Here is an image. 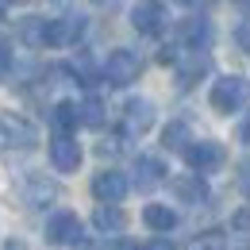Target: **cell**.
Instances as JSON below:
<instances>
[{
	"label": "cell",
	"mask_w": 250,
	"mask_h": 250,
	"mask_svg": "<svg viewBox=\"0 0 250 250\" xmlns=\"http://www.w3.org/2000/svg\"><path fill=\"white\" fill-rule=\"evenodd\" d=\"M46 235L58 247H77L81 243V219L73 216V212H58V216L46 223Z\"/></svg>",
	"instance_id": "obj_10"
},
{
	"label": "cell",
	"mask_w": 250,
	"mask_h": 250,
	"mask_svg": "<svg viewBox=\"0 0 250 250\" xmlns=\"http://www.w3.org/2000/svg\"><path fill=\"white\" fill-rule=\"evenodd\" d=\"M235 185H239V192H243V196H250V158H243V162H239Z\"/></svg>",
	"instance_id": "obj_21"
},
{
	"label": "cell",
	"mask_w": 250,
	"mask_h": 250,
	"mask_svg": "<svg viewBox=\"0 0 250 250\" xmlns=\"http://www.w3.org/2000/svg\"><path fill=\"white\" fill-rule=\"evenodd\" d=\"M181 4H204V0H181Z\"/></svg>",
	"instance_id": "obj_28"
},
{
	"label": "cell",
	"mask_w": 250,
	"mask_h": 250,
	"mask_svg": "<svg viewBox=\"0 0 250 250\" xmlns=\"http://www.w3.org/2000/svg\"><path fill=\"white\" fill-rule=\"evenodd\" d=\"M154 127V104L150 100H127V112H124V135L135 139V135H146Z\"/></svg>",
	"instance_id": "obj_7"
},
{
	"label": "cell",
	"mask_w": 250,
	"mask_h": 250,
	"mask_svg": "<svg viewBox=\"0 0 250 250\" xmlns=\"http://www.w3.org/2000/svg\"><path fill=\"white\" fill-rule=\"evenodd\" d=\"M212 108L223 112V116H231V112H239V108H247L250 104V81L247 77H239V73H227V77H219L216 85H212Z\"/></svg>",
	"instance_id": "obj_1"
},
{
	"label": "cell",
	"mask_w": 250,
	"mask_h": 250,
	"mask_svg": "<svg viewBox=\"0 0 250 250\" xmlns=\"http://www.w3.org/2000/svg\"><path fill=\"white\" fill-rule=\"evenodd\" d=\"M166 181V166L158 162V158H139L135 162V188L139 192H150Z\"/></svg>",
	"instance_id": "obj_12"
},
{
	"label": "cell",
	"mask_w": 250,
	"mask_h": 250,
	"mask_svg": "<svg viewBox=\"0 0 250 250\" xmlns=\"http://www.w3.org/2000/svg\"><path fill=\"white\" fill-rule=\"evenodd\" d=\"M77 108H81V124H85V127H100V124H104V104H100V100L89 96V100L77 104Z\"/></svg>",
	"instance_id": "obj_19"
},
{
	"label": "cell",
	"mask_w": 250,
	"mask_h": 250,
	"mask_svg": "<svg viewBox=\"0 0 250 250\" xmlns=\"http://www.w3.org/2000/svg\"><path fill=\"white\" fill-rule=\"evenodd\" d=\"M108 250H139V243H131V239L120 235V239H112V243H108Z\"/></svg>",
	"instance_id": "obj_25"
},
{
	"label": "cell",
	"mask_w": 250,
	"mask_h": 250,
	"mask_svg": "<svg viewBox=\"0 0 250 250\" xmlns=\"http://www.w3.org/2000/svg\"><path fill=\"white\" fill-rule=\"evenodd\" d=\"M73 73H81V77H85L81 85H96V73H93V65H89V58H81V62H73Z\"/></svg>",
	"instance_id": "obj_23"
},
{
	"label": "cell",
	"mask_w": 250,
	"mask_h": 250,
	"mask_svg": "<svg viewBox=\"0 0 250 250\" xmlns=\"http://www.w3.org/2000/svg\"><path fill=\"white\" fill-rule=\"evenodd\" d=\"M169 188H173V196H177L181 204H204V200H208V185H204V177H200L196 169H192V173H181V177H173Z\"/></svg>",
	"instance_id": "obj_11"
},
{
	"label": "cell",
	"mask_w": 250,
	"mask_h": 250,
	"mask_svg": "<svg viewBox=\"0 0 250 250\" xmlns=\"http://www.w3.org/2000/svg\"><path fill=\"white\" fill-rule=\"evenodd\" d=\"M235 42H239V50L250 54V20H243V23L235 27Z\"/></svg>",
	"instance_id": "obj_22"
},
{
	"label": "cell",
	"mask_w": 250,
	"mask_h": 250,
	"mask_svg": "<svg viewBox=\"0 0 250 250\" xmlns=\"http://www.w3.org/2000/svg\"><path fill=\"white\" fill-rule=\"evenodd\" d=\"M50 162H54L58 173H77V166H81V146H77L65 131H58V135L50 139Z\"/></svg>",
	"instance_id": "obj_5"
},
{
	"label": "cell",
	"mask_w": 250,
	"mask_h": 250,
	"mask_svg": "<svg viewBox=\"0 0 250 250\" xmlns=\"http://www.w3.org/2000/svg\"><path fill=\"white\" fill-rule=\"evenodd\" d=\"M85 31V16H62V20H46V42L50 46H69Z\"/></svg>",
	"instance_id": "obj_8"
},
{
	"label": "cell",
	"mask_w": 250,
	"mask_h": 250,
	"mask_svg": "<svg viewBox=\"0 0 250 250\" xmlns=\"http://www.w3.org/2000/svg\"><path fill=\"white\" fill-rule=\"evenodd\" d=\"M50 196H58V188H54V185H42V181H35V185H31V204H35V208H42V200H50Z\"/></svg>",
	"instance_id": "obj_20"
},
{
	"label": "cell",
	"mask_w": 250,
	"mask_h": 250,
	"mask_svg": "<svg viewBox=\"0 0 250 250\" xmlns=\"http://www.w3.org/2000/svg\"><path fill=\"white\" fill-rule=\"evenodd\" d=\"M223 158H227V150H223L219 143H212V139H204V143H188V146H185V162H188V169H196V173H212V169H219Z\"/></svg>",
	"instance_id": "obj_3"
},
{
	"label": "cell",
	"mask_w": 250,
	"mask_h": 250,
	"mask_svg": "<svg viewBox=\"0 0 250 250\" xmlns=\"http://www.w3.org/2000/svg\"><path fill=\"white\" fill-rule=\"evenodd\" d=\"M93 223H96V231H112V235H120L127 227V216L116 208V204H96V212H93Z\"/></svg>",
	"instance_id": "obj_14"
},
{
	"label": "cell",
	"mask_w": 250,
	"mask_h": 250,
	"mask_svg": "<svg viewBox=\"0 0 250 250\" xmlns=\"http://www.w3.org/2000/svg\"><path fill=\"white\" fill-rule=\"evenodd\" d=\"M8 69H12V46L0 42V77H8Z\"/></svg>",
	"instance_id": "obj_24"
},
{
	"label": "cell",
	"mask_w": 250,
	"mask_h": 250,
	"mask_svg": "<svg viewBox=\"0 0 250 250\" xmlns=\"http://www.w3.org/2000/svg\"><path fill=\"white\" fill-rule=\"evenodd\" d=\"M239 135H243V143H250V116H247V124H243V131H239Z\"/></svg>",
	"instance_id": "obj_27"
},
{
	"label": "cell",
	"mask_w": 250,
	"mask_h": 250,
	"mask_svg": "<svg viewBox=\"0 0 250 250\" xmlns=\"http://www.w3.org/2000/svg\"><path fill=\"white\" fill-rule=\"evenodd\" d=\"M143 223H146L150 231H158V235H169V231L177 227V212H173L169 204H146V208H143Z\"/></svg>",
	"instance_id": "obj_13"
},
{
	"label": "cell",
	"mask_w": 250,
	"mask_h": 250,
	"mask_svg": "<svg viewBox=\"0 0 250 250\" xmlns=\"http://www.w3.org/2000/svg\"><path fill=\"white\" fill-rule=\"evenodd\" d=\"M188 143H192V139H188V124L185 120H173V124L162 131V146H169V150H185Z\"/></svg>",
	"instance_id": "obj_18"
},
{
	"label": "cell",
	"mask_w": 250,
	"mask_h": 250,
	"mask_svg": "<svg viewBox=\"0 0 250 250\" xmlns=\"http://www.w3.org/2000/svg\"><path fill=\"white\" fill-rule=\"evenodd\" d=\"M50 124H54V131H69V127H77V124H81V108L69 104V100L54 104V108H50Z\"/></svg>",
	"instance_id": "obj_16"
},
{
	"label": "cell",
	"mask_w": 250,
	"mask_h": 250,
	"mask_svg": "<svg viewBox=\"0 0 250 250\" xmlns=\"http://www.w3.org/2000/svg\"><path fill=\"white\" fill-rule=\"evenodd\" d=\"M143 250H177V247H173L169 239H150V243H146Z\"/></svg>",
	"instance_id": "obj_26"
},
{
	"label": "cell",
	"mask_w": 250,
	"mask_h": 250,
	"mask_svg": "<svg viewBox=\"0 0 250 250\" xmlns=\"http://www.w3.org/2000/svg\"><path fill=\"white\" fill-rule=\"evenodd\" d=\"M204 69H208V58H204L200 50H192V58L177 65V81H181V89H188V85H192V81H196Z\"/></svg>",
	"instance_id": "obj_17"
},
{
	"label": "cell",
	"mask_w": 250,
	"mask_h": 250,
	"mask_svg": "<svg viewBox=\"0 0 250 250\" xmlns=\"http://www.w3.org/2000/svg\"><path fill=\"white\" fill-rule=\"evenodd\" d=\"M162 23H166V8H162V0H139L135 8H131V27L143 35H158L162 31Z\"/></svg>",
	"instance_id": "obj_6"
},
{
	"label": "cell",
	"mask_w": 250,
	"mask_h": 250,
	"mask_svg": "<svg viewBox=\"0 0 250 250\" xmlns=\"http://www.w3.org/2000/svg\"><path fill=\"white\" fill-rule=\"evenodd\" d=\"M181 39H185L192 50H200V46H208V39H212V23H208V20H185V23H181Z\"/></svg>",
	"instance_id": "obj_15"
},
{
	"label": "cell",
	"mask_w": 250,
	"mask_h": 250,
	"mask_svg": "<svg viewBox=\"0 0 250 250\" xmlns=\"http://www.w3.org/2000/svg\"><path fill=\"white\" fill-rule=\"evenodd\" d=\"M139 69H143L139 54H131V50H112L108 62H104V69H100V81H108L112 89H124L131 81H139Z\"/></svg>",
	"instance_id": "obj_2"
},
{
	"label": "cell",
	"mask_w": 250,
	"mask_h": 250,
	"mask_svg": "<svg viewBox=\"0 0 250 250\" xmlns=\"http://www.w3.org/2000/svg\"><path fill=\"white\" fill-rule=\"evenodd\" d=\"M31 143H35L31 124H23L16 116H0V154L4 150H27Z\"/></svg>",
	"instance_id": "obj_4"
},
{
	"label": "cell",
	"mask_w": 250,
	"mask_h": 250,
	"mask_svg": "<svg viewBox=\"0 0 250 250\" xmlns=\"http://www.w3.org/2000/svg\"><path fill=\"white\" fill-rule=\"evenodd\" d=\"M127 177L124 173H116V169H104V173H96L93 177V196L96 200H104V204H120L127 196Z\"/></svg>",
	"instance_id": "obj_9"
}]
</instances>
